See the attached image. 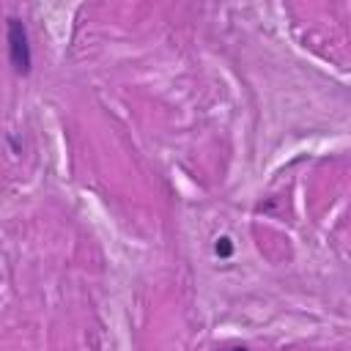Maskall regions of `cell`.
<instances>
[{
	"label": "cell",
	"instance_id": "2",
	"mask_svg": "<svg viewBox=\"0 0 351 351\" xmlns=\"http://www.w3.org/2000/svg\"><path fill=\"white\" fill-rule=\"evenodd\" d=\"M230 250H233V247H230L228 239H219V241H217V255H230Z\"/></svg>",
	"mask_w": 351,
	"mask_h": 351
},
{
	"label": "cell",
	"instance_id": "1",
	"mask_svg": "<svg viewBox=\"0 0 351 351\" xmlns=\"http://www.w3.org/2000/svg\"><path fill=\"white\" fill-rule=\"evenodd\" d=\"M5 41H8V60L16 74H30L33 69V47L27 25L19 16H8L5 22Z\"/></svg>",
	"mask_w": 351,
	"mask_h": 351
},
{
	"label": "cell",
	"instance_id": "3",
	"mask_svg": "<svg viewBox=\"0 0 351 351\" xmlns=\"http://www.w3.org/2000/svg\"><path fill=\"white\" fill-rule=\"evenodd\" d=\"M230 351H247V348H244V346H241V348H230Z\"/></svg>",
	"mask_w": 351,
	"mask_h": 351
}]
</instances>
